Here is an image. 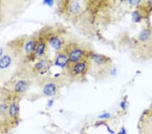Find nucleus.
<instances>
[{
    "label": "nucleus",
    "mask_w": 152,
    "mask_h": 134,
    "mask_svg": "<svg viewBox=\"0 0 152 134\" xmlns=\"http://www.w3.org/2000/svg\"><path fill=\"white\" fill-rule=\"evenodd\" d=\"M84 52L81 48H74L71 49V50L68 53V60L72 63V64H75L78 62H80L84 57Z\"/></svg>",
    "instance_id": "obj_1"
},
{
    "label": "nucleus",
    "mask_w": 152,
    "mask_h": 134,
    "mask_svg": "<svg viewBox=\"0 0 152 134\" xmlns=\"http://www.w3.org/2000/svg\"><path fill=\"white\" fill-rule=\"evenodd\" d=\"M87 66V63L85 61H80V62L72 64L71 71L74 75H80L85 71Z\"/></svg>",
    "instance_id": "obj_2"
},
{
    "label": "nucleus",
    "mask_w": 152,
    "mask_h": 134,
    "mask_svg": "<svg viewBox=\"0 0 152 134\" xmlns=\"http://www.w3.org/2000/svg\"><path fill=\"white\" fill-rule=\"evenodd\" d=\"M57 87L53 83H48L43 87V94L47 96H53L56 93Z\"/></svg>",
    "instance_id": "obj_3"
},
{
    "label": "nucleus",
    "mask_w": 152,
    "mask_h": 134,
    "mask_svg": "<svg viewBox=\"0 0 152 134\" xmlns=\"http://www.w3.org/2000/svg\"><path fill=\"white\" fill-rule=\"evenodd\" d=\"M68 55L65 54L64 53H61L59 54L57 58H56L55 61V64L58 67H60L61 68L65 67L67 65L68 62Z\"/></svg>",
    "instance_id": "obj_4"
},
{
    "label": "nucleus",
    "mask_w": 152,
    "mask_h": 134,
    "mask_svg": "<svg viewBox=\"0 0 152 134\" xmlns=\"http://www.w3.org/2000/svg\"><path fill=\"white\" fill-rule=\"evenodd\" d=\"M49 43L56 50H60L62 48V41L58 37H53L50 38L49 40Z\"/></svg>",
    "instance_id": "obj_5"
},
{
    "label": "nucleus",
    "mask_w": 152,
    "mask_h": 134,
    "mask_svg": "<svg viewBox=\"0 0 152 134\" xmlns=\"http://www.w3.org/2000/svg\"><path fill=\"white\" fill-rule=\"evenodd\" d=\"M68 10L72 14H77L81 10V5L79 1H70L68 5Z\"/></svg>",
    "instance_id": "obj_6"
},
{
    "label": "nucleus",
    "mask_w": 152,
    "mask_h": 134,
    "mask_svg": "<svg viewBox=\"0 0 152 134\" xmlns=\"http://www.w3.org/2000/svg\"><path fill=\"white\" fill-rule=\"evenodd\" d=\"M18 114V105L15 102L10 103L8 107V115L10 118H16Z\"/></svg>",
    "instance_id": "obj_7"
},
{
    "label": "nucleus",
    "mask_w": 152,
    "mask_h": 134,
    "mask_svg": "<svg viewBox=\"0 0 152 134\" xmlns=\"http://www.w3.org/2000/svg\"><path fill=\"white\" fill-rule=\"evenodd\" d=\"M12 63V58L8 55H5L0 58V69H5L9 67Z\"/></svg>",
    "instance_id": "obj_8"
},
{
    "label": "nucleus",
    "mask_w": 152,
    "mask_h": 134,
    "mask_svg": "<svg viewBox=\"0 0 152 134\" xmlns=\"http://www.w3.org/2000/svg\"><path fill=\"white\" fill-rule=\"evenodd\" d=\"M37 45V41L35 40H30L25 44L24 46V50L26 53H31L33 52H35Z\"/></svg>",
    "instance_id": "obj_9"
},
{
    "label": "nucleus",
    "mask_w": 152,
    "mask_h": 134,
    "mask_svg": "<svg viewBox=\"0 0 152 134\" xmlns=\"http://www.w3.org/2000/svg\"><path fill=\"white\" fill-rule=\"evenodd\" d=\"M27 88V83L25 81H19L15 85L14 91L17 94H22Z\"/></svg>",
    "instance_id": "obj_10"
},
{
    "label": "nucleus",
    "mask_w": 152,
    "mask_h": 134,
    "mask_svg": "<svg viewBox=\"0 0 152 134\" xmlns=\"http://www.w3.org/2000/svg\"><path fill=\"white\" fill-rule=\"evenodd\" d=\"M45 47H46V45L45 42H43L42 41V42H40L38 43L35 50V53L37 56L40 57L44 54V53H45Z\"/></svg>",
    "instance_id": "obj_11"
},
{
    "label": "nucleus",
    "mask_w": 152,
    "mask_h": 134,
    "mask_svg": "<svg viewBox=\"0 0 152 134\" xmlns=\"http://www.w3.org/2000/svg\"><path fill=\"white\" fill-rule=\"evenodd\" d=\"M151 37V33L150 31L148 29H144L141 31L139 34V40L141 41H143V42H145V41H147L149 40V38H150Z\"/></svg>",
    "instance_id": "obj_12"
},
{
    "label": "nucleus",
    "mask_w": 152,
    "mask_h": 134,
    "mask_svg": "<svg viewBox=\"0 0 152 134\" xmlns=\"http://www.w3.org/2000/svg\"><path fill=\"white\" fill-rule=\"evenodd\" d=\"M93 59H94V62L97 63V64H100V63L103 62V61H104V57L99 55H95L93 57Z\"/></svg>",
    "instance_id": "obj_13"
},
{
    "label": "nucleus",
    "mask_w": 152,
    "mask_h": 134,
    "mask_svg": "<svg viewBox=\"0 0 152 134\" xmlns=\"http://www.w3.org/2000/svg\"><path fill=\"white\" fill-rule=\"evenodd\" d=\"M133 18L134 22H139L140 21V16H139V13H137V12H134L133 14Z\"/></svg>",
    "instance_id": "obj_14"
},
{
    "label": "nucleus",
    "mask_w": 152,
    "mask_h": 134,
    "mask_svg": "<svg viewBox=\"0 0 152 134\" xmlns=\"http://www.w3.org/2000/svg\"><path fill=\"white\" fill-rule=\"evenodd\" d=\"M110 114L109 113H104V114H102L101 115L99 116V118L100 119H107V118H110Z\"/></svg>",
    "instance_id": "obj_15"
},
{
    "label": "nucleus",
    "mask_w": 152,
    "mask_h": 134,
    "mask_svg": "<svg viewBox=\"0 0 152 134\" xmlns=\"http://www.w3.org/2000/svg\"><path fill=\"white\" fill-rule=\"evenodd\" d=\"M43 3L45 4H47L49 6H51L53 4V1H51V0H45V1H43Z\"/></svg>",
    "instance_id": "obj_16"
},
{
    "label": "nucleus",
    "mask_w": 152,
    "mask_h": 134,
    "mask_svg": "<svg viewBox=\"0 0 152 134\" xmlns=\"http://www.w3.org/2000/svg\"><path fill=\"white\" fill-rule=\"evenodd\" d=\"M37 67L39 69H41V68H43L44 67V62L43 61H41V62H39L37 64Z\"/></svg>",
    "instance_id": "obj_17"
},
{
    "label": "nucleus",
    "mask_w": 152,
    "mask_h": 134,
    "mask_svg": "<svg viewBox=\"0 0 152 134\" xmlns=\"http://www.w3.org/2000/svg\"><path fill=\"white\" fill-rule=\"evenodd\" d=\"M118 134H126V130H125V128L124 127H122L121 131H120V132Z\"/></svg>",
    "instance_id": "obj_18"
},
{
    "label": "nucleus",
    "mask_w": 152,
    "mask_h": 134,
    "mask_svg": "<svg viewBox=\"0 0 152 134\" xmlns=\"http://www.w3.org/2000/svg\"><path fill=\"white\" fill-rule=\"evenodd\" d=\"M105 126H106L107 130V131H108V132H110L111 134H114V131L113 130H112V129L110 128L109 126H107V125H105Z\"/></svg>",
    "instance_id": "obj_19"
},
{
    "label": "nucleus",
    "mask_w": 152,
    "mask_h": 134,
    "mask_svg": "<svg viewBox=\"0 0 152 134\" xmlns=\"http://www.w3.org/2000/svg\"><path fill=\"white\" fill-rule=\"evenodd\" d=\"M121 108H122L124 109V108H125V107H126V102H125L124 101L122 102H121Z\"/></svg>",
    "instance_id": "obj_20"
},
{
    "label": "nucleus",
    "mask_w": 152,
    "mask_h": 134,
    "mask_svg": "<svg viewBox=\"0 0 152 134\" xmlns=\"http://www.w3.org/2000/svg\"><path fill=\"white\" fill-rule=\"evenodd\" d=\"M129 2V4H137L140 3V1H130Z\"/></svg>",
    "instance_id": "obj_21"
},
{
    "label": "nucleus",
    "mask_w": 152,
    "mask_h": 134,
    "mask_svg": "<svg viewBox=\"0 0 152 134\" xmlns=\"http://www.w3.org/2000/svg\"><path fill=\"white\" fill-rule=\"evenodd\" d=\"M53 100H50L48 101V106H51L53 105Z\"/></svg>",
    "instance_id": "obj_22"
},
{
    "label": "nucleus",
    "mask_w": 152,
    "mask_h": 134,
    "mask_svg": "<svg viewBox=\"0 0 152 134\" xmlns=\"http://www.w3.org/2000/svg\"><path fill=\"white\" fill-rule=\"evenodd\" d=\"M0 55H1V53H0Z\"/></svg>",
    "instance_id": "obj_23"
}]
</instances>
